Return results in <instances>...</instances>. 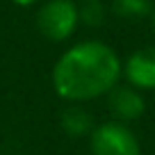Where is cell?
Here are the masks:
<instances>
[{
	"instance_id": "9c48e42d",
	"label": "cell",
	"mask_w": 155,
	"mask_h": 155,
	"mask_svg": "<svg viewBox=\"0 0 155 155\" xmlns=\"http://www.w3.org/2000/svg\"><path fill=\"white\" fill-rule=\"evenodd\" d=\"M14 5H18V7H32V5H37L39 0H12Z\"/></svg>"
},
{
	"instance_id": "30bf717a",
	"label": "cell",
	"mask_w": 155,
	"mask_h": 155,
	"mask_svg": "<svg viewBox=\"0 0 155 155\" xmlns=\"http://www.w3.org/2000/svg\"><path fill=\"white\" fill-rule=\"evenodd\" d=\"M150 25H153V34H155V5H153V12H150Z\"/></svg>"
},
{
	"instance_id": "7a4b0ae2",
	"label": "cell",
	"mask_w": 155,
	"mask_h": 155,
	"mask_svg": "<svg viewBox=\"0 0 155 155\" xmlns=\"http://www.w3.org/2000/svg\"><path fill=\"white\" fill-rule=\"evenodd\" d=\"M34 21H37L39 34L44 39H48L53 44L68 41L80 25L78 2L75 0H46L39 7Z\"/></svg>"
},
{
	"instance_id": "277c9868",
	"label": "cell",
	"mask_w": 155,
	"mask_h": 155,
	"mask_svg": "<svg viewBox=\"0 0 155 155\" xmlns=\"http://www.w3.org/2000/svg\"><path fill=\"white\" fill-rule=\"evenodd\" d=\"M121 78L139 91L155 89V46H144L121 59Z\"/></svg>"
},
{
	"instance_id": "8fae6325",
	"label": "cell",
	"mask_w": 155,
	"mask_h": 155,
	"mask_svg": "<svg viewBox=\"0 0 155 155\" xmlns=\"http://www.w3.org/2000/svg\"><path fill=\"white\" fill-rule=\"evenodd\" d=\"M75 2H84V0H75Z\"/></svg>"
},
{
	"instance_id": "3957f363",
	"label": "cell",
	"mask_w": 155,
	"mask_h": 155,
	"mask_svg": "<svg viewBox=\"0 0 155 155\" xmlns=\"http://www.w3.org/2000/svg\"><path fill=\"white\" fill-rule=\"evenodd\" d=\"M89 150L91 155H141L139 139L130 130V126L114 119L98 123L91 130Z\"/></svg>"
},
{
	"instance_id": "6da1fadb",
	"label": "cell",
	"mask_w": 155,
	"mask_h": 155,
	"mask_svg": "<svg viewBox=\"0 0 155 155\" xmlns=\"http://www.w3.org/2000/svg\"><path fill=\"white\" fill-rule=\"evenodd\" d=\"M121 80V57L101 39L68 46L53 66V89L68 103L101 98Z\"/></svg>"
},
{
	"instance_id": "52a82bcc",
	"label": "cell",
	"mask_w": 155,
	"mask_h": 155,
	"mask_svg": "<svg viewBox=\"0 0 155 155\" xmlns=\"http://www.w3.org/2000/svg\"><path fill=\"white\" fill-rule=\"evenodd\" d=\"M153 0H112V12L123 21H139L150 16Z\"/></svg>"
},
{
	"instance_id": "8992f818",
	"label": "cell",
	"mask_w": 155,
	"mask_h": 155,
	"mask_svg": "<svg viewBox=\"0 0 155 155\" xmlns=\"http://www.w3.org/2000/svg\"><path fill=\"white\" fill-rule=\"evenodd\" d=\"M59 126L68 137H89L91 130L96 128V123H94L91 114L84 107H80V103H73L71 107H66L62 112Z\"/></svg>"
},
{
	"instance_id": "5b68a950",
	"label": "cell",
	"mask_w": 155,
	"mask_h": 155,
	"mask_svg": "<svg viewBox=\"0 0 155 155\" xmlns=\"http://www.w3.org/2000/svg\"><path fill=\"white\" fill-rule=\"evenodd\" d=\"M107 98V110H110L112 119L121 123H132L141 119L146 112V98L139 89L130 87V84H116L105 94Z\"/></svg>"
},
{
	"instance_id": "ba28073f",
	"label": "cell",
	"mask_w": 155,
	"mask_h": 155,
	"mask_svg": "<svg viewBox=\"0 0 155 155\" xmlns=\"http://www.w3.org/2000/svg\"><path fill=\"white\" fill-rule=\"evenodd\" d=\"M78 16H80V23L89 28H101L105 23L107 9L101 0H84V2H78Z\"/></svg>"
}]
</instances>
